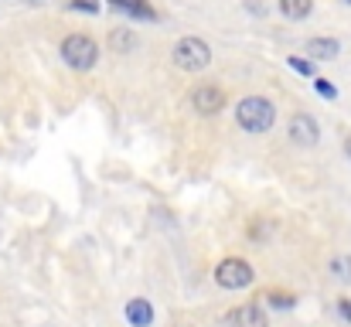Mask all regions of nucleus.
Listing matches in <instances>:
<instances>
[{
	"label": "nucleus",
	"instance_id": "3",
	"mask_svg": "<svg viewBox=\"0 0 351 327\" xmlns=\"http://www.w3.org/2000/svg\"><path fill=\"white\" fill-rule=\"evenodd\" d=\"M171 58H174V65H178L181 72H202V69L212 65V48H208L202 38H181V41L174 45Z\"/></svg>",
	"mask_w": 351,
	"mask_h": 327
},
{
	"label": "nucleus",
	"instance_id": "14",
	"mask_svg": "<svg viewBox=\"0 0 351 327\" xmlns=\"http://www.w3.org/2000/svg\"><path fill=\"white\" fill-rule=\"evenodd\" d=\"M331 273H335L338 280H348L351 283V256H335V259H331Z\"/></svg>",
	"mask_w": 351,
	"mask_h": 327
},
{
	"label": "nucleus",
	"instance_id": "5",
	"mask_svg": "<svg viewBox=\"0 0 351 327\" xmlns=\"http://www.w3.org/2000/svg\"><path fill=\"white\" fill-rule=\"evenodd\" d=\"M191 109L198 116H219L226 109V89L215 82H202L191 89Z\"/></svg>",
	"mask_w": 351,
	"mask_h": 327
},
{
	"label": "nucleus",
	"instance_id": "11",
	"mask_svg": "<svg viewBox=\"0 0 351 327\" xmlns=\"http://www.w3.org/2000/svg\"><path fill=\"white\" fill-rule=\"evenodd\" d=\"M136 45H140V38H136V31H133V27H117V31L110 34V48H113V51L130 55Z\"/></svg>",
	"mask_w": 351,
	"mask_h": 327
},
{
	"label": "nucleus",
	"instance_id": "10",
	"mask_svg": "<svg viewBox=\"0 0 351 327\" xmlns=\"http://www.w3.org/2000/svg\"><path fill=\"white\" fill-rule=\"evenodd\" d=\"M307 55L311 58H321V62H335L341 55V45L335 38H311L307 41Z\"/></svg>",
	"mask_w": 351,
	"mask_h": 327
},
{
	"label": "nucleus",
	"instance_id": "2",
	"mask_svg": "<svg viewBox=\"0 0 351 327\" xmlns=\"http://www.w3.org/2000/svg\"><path fill=\"white\" fill-rule=\"evenodd\" d=\"M62 62L75 72H89L99 62V45L89 34H69L62 41Z\"/></svg>",
	"mask_w": 351,
	"mask_h": 327
},
{
	"label": "nucleus",
	"instance_id": "17",
	"mask_svg": "<svg viewBox=\"0 0 351 327\" xmlns=\"http://www.w3.org/2000/svg\"><path fill=\"white\" fill-rule=\"evenodd\" d=\"M72 10H86V14H96V10H99V3H93V0H72Z\"/></svg>",
	"mask_w": 351,
	"mask_h": 327
},
{
	"label": "nucleus",
	"instance_id": "8",
	"mask_svg": "<svg viewBox=\"0 0 351 327\" xmlns=\"http://www.w3.org/2000/svg\"><path fill=\"white\" fill-rule=\"evenodd\" d=\"M126 321H130V327H150L154 324V304L150 300H143V297H133L130 304H126Z\"/></svg>",
	"mask_w": 351,
	"mask_h": 327
},
{
	"label": "nucleus",
	"instance_id": "15",
	"mask_svg": "<svg viewBox=\"0 0 351 327\" xmlns=\"http://www.w3.org/2000/svg\"><path fill=\"white\" fill-rule=\"evenodd\" d=\"M314 93H317L321 99H338V89H335L328 79H314Z\"/></svg>",
	"mask_w": 351,
	"mask_h": 327
},
{
	"label": "nucleus",
	"instance_id": "1",
	"mask_svg": "<svg viewBox=\"0 0 351 327\" xmlns=\"http://www.w3.org/2000/svg\"><path fill=\"white\" fill-rule=\"evenodd\" d=\"M235 123H239L245 133H252V136L269 133L273 123H276V106H273L266 96H245V99L239 103V109H235Z\"/></svg>",
	"mask_w": 351,
	"mask_h": 327
},
{
	"label": "nucleus",
	"instance_id": "21",
	"mask_svg": "<svg viewBox=\"0 0 351 327\" xmlns=\"http://www.w3.org/2000/svg\"><path fill=\"white\" fill-rule=\"evenodd\" d=\"M345 3H351V0H345Z\"/></svg>",
	"mask_w": 351,
	"mask_h": 327
},
{
	"label": "nucleus",
	"instance_id": "20",
	"mask_svg": "<svg viewBox=\"0 0 351 327\" xmlns=\"http://www.w3.org/2000/svg\"><path fill=\"white\" fill-rule=\"evenodd\" d=\"M345 154H348V157H351V140H348V143H345Z\"/></svg>",
	"mask_w": 351,
	"mask_h": 327
},
{
	"label": "nucleus",
	"instance_id": "12",
	"mask_svg": "<svg viewBox=\"0 0 351 327\" xmlns=\"http://www.w3.org/2000/svg\"><path fill=\"white\" fill-rule=\"evenodd\" d=\"M280 10L287 21H304L314 10V0H280Z\"/></svg>",
	"mask_w": 351,
	"mask_h": 327
},
{
	"label": "nucleus",
	"instance_id": "16",
	"mask_svg": "<svg viewBox=\"0 0 351 327\" xmlns=\"http://www.w3.org/2000/svg\"><path fill=\"white\" fill-rule=\"evenodd\" d=\"M287 65H290L297 75H314V62H311V58H290Z\"/></svg>",
	"mask_w": 351,
	"mask_h": 327
},
{
	"label": "nucleus",
	"instance_id": "9",
	"mask_svg": "<svg viewBox=\"0 0 351 327\" xmlns=\"http://www.w3.org/2000/svg\"><path fill=\"white\" fill-rule=\"evenodd\" d=\"M106 3H113L123 14H130V21H157V10L147 0H106Z\"/></svg>",
	"mask_w": 351,
	"mask_h": 327
},
{
	"label": "nucleus",
	"instance_id": "18",
	"mask_svg": "<svg viewBox=\"0 0 351 327\" xmlns=\"http://www.w3.org/2000/svg\"><path fill=\"white\" fill-rule=\"evenodd\" d=\"M338 314H341V317L351 324V300H348V297H338Z\"/></svg>",
	"mask_w": 351,
	"mask_h": 327
},
{
	"label": "nucleus",
	"instance_id": "6",
	"mask_svg": "<svg viewBox=\"0 0 351 327\" xmlns=\"http://www.w3.org/2000/svg\"><path fill=\"white\" fill-rule=\"evenodd\" d=\"M287 136H290V143H297V147H317L321 126H317V119H314L311 112H297V116L290 119V126H287Z\"/></svg>",
	"mask_w": 351,
	"mask_h": 327
},
{
	"label": "nucleus",
	"instance_id": "4",
	"mask_svg": "<svg viewBox=\"0 0 351 327\" xmlns=\"http://www.w3.org/2000/svg\"><path fill=\"white\" fill-rule=\"evenodd\" d=\"M252 280H256L252 266H249L245 259H239V256H229V259H222V263L215 266V283H219L222 290H245Z\"/></svg>",
	"mask_w": 351,
	"mask_h": 327
},
{
	"label": "nucleus",
	"instance_id": "19",
	"mask_svg": "<svg viewBox=\"0 0 351 327\" xmlns=\"http://www.w3.org/2000/svg\"><path fill=\"white\" fill-rule=\"evenodd\" d=\"M245 10L259 17V14H266V3H263V0H245Z\"/></svg>",
	"mask_w": 351,
	"mask_h": 327
},
{
	"label": "nucleus",
	"instance_id": "13",
	"mask_svg": "<svg viewBox=\"0 0 351 327\" xmlns=\"http://www.w3.org/2000/svg\"><path fill=\"white\" fill-rule=\"evenodd\" d=\"M259 300H266L269 307H276V311H290V307H297V297H290V293H266V297H259Z\"/></svg>",
	"mask_w": 351,
	"mask_h": 327
},
{
	"label": "nucleus",
	"instance_id": "7",
	"mask_svg": "<svg viewBox=\"0 0 351 327\" xmlns=\"http://www.w3.org/2000/svg\"><path fill=\"white\" fill-rule=\"evenodd\" d=\"M229 327H269L266 307L263 304H242L229 314Z\"/></svg>",
	"mask_w": 351,
	"mask_h": 327
}]
</instances>
